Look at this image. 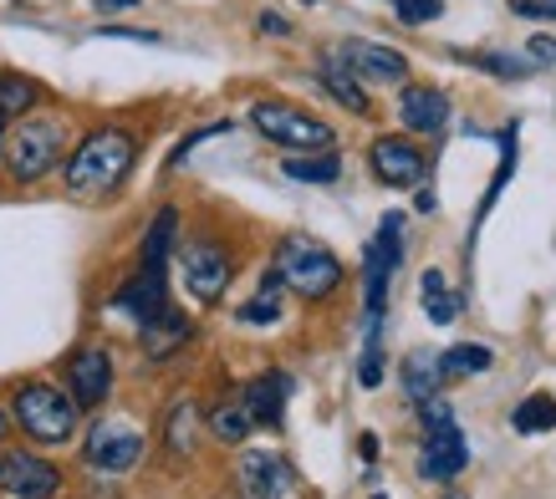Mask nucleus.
Listing matches in <instances>:
<instances>
[{
    "instance_id": "f257e3e1",
    "label": "nucleus",
    "mask_w": 556,
    "mask_h": 499,
    "mask_svg": "<svg viewBox=\"0 0 556 499\" xmlns=\"http://www.w3.org/2000/svg\"><path fill=\"white\" fill-rule=\"evenodd\" d=\"M138 164V138L118 123H102L62 158V183L77 204H108Z\"/></svg>"
},
{
    "instance_id": "f03ea898",
    "label": "nucleus",
    "mask_w": 556,
    "mask_h": 499,
    "mask_svg": "<svg viewBox=\"0 0 556 499\" xmlns=\"http://www.w3.org/2000/svg\"><path fill=\"white\" fill-rule=\"evenodd\" d=\"M67 158V123L62 117H16L0 133V168L16 183H41L47 174H56Z\"/></svg>"
},
{
    "instance_id": "7ed1b4c3",
    "label": "nucleus",
    "mask_w": 556,
    "mask_h": 499,
    "mask_svg": "<svg viewBox=\"0 0 556 499\" xmlns=\"http://www.w3.org/2000/svg\"><path fill=\"white\" fill-rule=\"evenodd\" d=\"M270 270H276L281 285L296 291L302 300H327V296H338V285H342V260L321 245V240H306V234L281 240V245H276V266Z\"/></svg>"
},
{
    "instance_id": "20e7f679",
    "label": "nucleus",
    "mask_w": 556,
    "mask_h": 499,
    "mask_svg": "<svg viewBox=\"0 0 556 499\" xmlns=\"http://www.w3.org/2000/svg\"><path fill=\"white\" fill-rule=\"evenodd\" d=\"M11 418L21 423L26 438L47 444V449L72 444V433H77V402H72V393L51 383H21L16 398H11Z\"/></svg>"
},
{
    "instance_id": "39448f33",
    "label": "nucleus",
    "mask_w": 556,
    "mask_h": 499,
    "mask_svg": "<svg viewBox=\"0 0 556 499\" xmlns=\"http://www.w3.org/2000/svg\"><path fill=\"white\" fill-rule=\"evenodd\" d=\"M251 128L270 143H281V149H296V153H321L338 143V133L321 123V117L302 113V107H291V102H255L251 107Z\"/></svg>"
},
{
    "instance_id": "423d86ee",
    "label": "nucleus",
    "mask_w": 556,
    "mask_h": 499,
    "mask_svg": "<svg viewBox=\"0 0 556 499\" xmlns=\"http://www.w3.org/2000/svg\"><path fill=\"white\" fill-rule=\"evenodd\" d=\"M143 449H149V438H143L138 423H128V418H102V423L87 428L83 459L92 469H102V474H128V469H138Z\"/></svg>"
},
{
    "instance_id": "0eeeda50",
    "label": "nucleus",
    "mask_w": 556,
    "mask_h": 499,
    "mask_svg": "<svg viewBox=\"0 0 556 499\" xmlns=\"http://www.w3.org/2000/svg\"><path fill=\"white\" fill-rule=\"evenodd\" d=\"M399 266H404V215H383L378 240H368V250H363V296H368V317H383L388 281H393Z\"/></svg>"
},
{
    "instance_id": "6e6552de",
    "label": "nucleus",
    "mask_w": 556,
    "mask_h": 499,
    "mask_svg": "<svg viewBox=\"0 0 556 499\" xmlns=\"http://www.w3.org/2000/svg\"><path fill=\"white\" fill-rule=\"evenodd\" d=\"M179 270H185L189 296L204 300V306H215V300L225 296L230 276H236V260H230V250L215 245V240H189V245H179Z\"/></svg>"
},
{
    "instance_id": "1a4fd4ad",
    "label": "nucleus",
    "mask_w": 556,
    "mask_h": 499,
    "mask_svg": "<svg viewBox=\"0 0 556 499\" xmlns=\"http://www.w3.org/2000/svg\"><path fill=\"white\" fill-rule=\"evenodd\" d=\"M0 495H11V499L62 495V469L51 464V459H41V453H26V449L0 453Z\"/></svg>"
},
{
    "instance_id": "9d476101",
    "label": "nucleus",
    "mask_w": 556,
    "mask_h": 499,
    "mask_svg": "<svg viewBox=\"0 0 556 499\" xmlns=\"http://www.w3.org/2000/svg\"><path fill=\"white\" fill-rule=\"evenodd\" d=\"M368 164L378 174V183H388V189H414L424 179L429 158H424V149L414 138H378L368 149Z\"/></svg>"
},
{
    "instance_id": "9b49d317",
    "label": "nucleus",
    "mask_w": 556,
    "mask_h": 499,
    "mask_svg": "<svg viewBox=\"0 0 556 499\" xmlns=\"http://www.w3.org/2000/svg\"><path fill=\"white\" fill-rule=\"evenodd\" d=\"M236 484H240V495L245 499H287L291 495V469H287L281 453L251 449V453H240Z\"/></svg>"
},
{
    "instance_id": "f8f14e48",
    "label": "nucleus",
    "mask_w": 556,
    "mask_h": 499,
    "mask_svg": "<svg viewBox=\"0 0 556 499\" xmlns=\"http://www.w3.org/2000/svg\"><path fill=\"white\" fill-rule=\"evenodd\" d=\"M332 56L353 72L357 82H404L408 77L404 56H399V51H388V47H378V41H342Z\"/></svg>"
},
{
    "instance_id": "ddd939ff",
    "label": "nucleus",
    "mask_w": 556,
    "mask_h": 499,
    "mask_svg": "<svg viewBox=\"0 0 556 499\" xmlns=\"http://www.w3.org/2000/svg\"><path fill=\"white\" fill-rule=\"evenodd\" d=\"M67 383H72V402L77 408H102L113 393V357L102 347H83L67 362Z\"/></svg>"
},
{
    "instance_id": "4468645a",
    "label": "nucleus",
    "mask_w": 556,
    "mask_h": 499,
    "mask_svg": "<svg viewBox=\"0 0 556 499\" xmlns=\"http://www.w3.org/2000/svg\"><path fill=\"white\" fill-rule=\"evenodd\" d=\"M470 464V444H465V433L455 428V423H439V428H429V444H424L419 453V474L424 479H455L459 469Z\"/></svg>"
},
{
    "instance_id": "2eb2a0df",
    "label": "nucleus",
    "mask_w": 556,
    "mask_h": 499,
    "mask_svg": "<svg viewBox=\"0 0 556 499\" xmlns=\"http://www.w3.org/2000/svg\"><path fill=\"white\" fill-rule=\"evenodd\" d=\"M113 311H128L138 327H149L159 311H169V285H164V270H138L134 281H123L118 296H113Z\"/></svg>"
},
{
    "instance_id": "dca6fc26",
    "label": "nucleus",
    "mask_w": 556,
    "mask_h": 499,
    "mask_svg": "<svg viewBox=\"0 0 556 499\" xmlns=\"http://www.w3.org/2000/svg\"><path fill=\"white\" fill-rule=\"evenodd\" d=\"M399 123L408 133H439L450 123V98L439 87H404L399 98Z\"/></svg>"
},
{
    "instance_id": "f3484780",
    "label": "nucleus",
    "mask_w": 556,
    "mask_h": 499,
    "mask_svg": "<svg viewBox=\"0 0 556 499\" xmlns=\"http://www.w3.org/2000/svg\"><path fill=\"white\" fill-rule=\"evenodd\" d=\"M287 398H291V378L287 372H266V378H255L245 387V408H251L255 423H266V428H281V418H287Z\"/></svg>"
},
{
    "instance_id": "a211bd4d",
    "label": "nucleus",
    "mask_w": 556,
    "mask_h": 499,
    "mask_svg": "<svg viewBox=\"0 0 556 499\" xmlns=\"http://www.w3.org/2000/svg\"><path fill=\"white\" fill-rule=\"evenodd\" d=\"M189 332H194V327H189V317L185 311H159V317L149 321V327H138V336H143V357H153V362H164V357H169V351H179L189 342Z\"/></svg>"
},
{
    "instance_id": "6ab92c4d",
    "label": "nucleus",
    "mask_w": 556,
    "mask_h": 499,
    "mask_svg": "<svg viewBox=\"0 0 556 499\" xmlns=\"http://www.w3.org/2000/svg\"><path fill=\"white\" fill-rule=\"evenodd\" d=\"M174 240H179V209H174V204H164V209L153 215V225L143 230V250H138L143 270H169Z\"/></svg>"
},
{
    "instance_id": "aec40b11",
    "label": "nucleus",
    "mask_w": 556,
    "mask_h": 499,
    "mask_svg": "<svg viewBox=\"0 0 556 499\" xmlns=\"http://www.w3.org/2000/svg\"><path fill=\"white\" fill-rule=\"evenodd\" d=\"M47 102V87L36 82V77H26V72H0V117H26L36 113Z\"/></svg>"
},
{
    "instance_id": "412c9836",
    "label": "nucleus",
    "mask_w": 556,
    "mask_h": 499,
    "mask_svg": "<svg viewBox=\"0 0 556 499\" xmlns=\"http://www.w3.org/2000/svg\"><path fill=\"white\" fill-rule=\"evenodd\" d=\"M317 82H321V92H332V102H342V107H348V113H368L372 102H368V92H363V82H357L353 72L342 67L338 56H332V51H327V62H321V72H317Z\"/></svg>"
},
{
    "instance_id": "4be33fe9",
    "label": "nucleus",
    "mask_w": 556,
    "mask_h": 499,
    "mask_svg": "<svg viewBox=\"0 0 556 499\" xmlns=\"http://www.w3.org/2000/svg\"><path fill=\"white\" fill-rule=\"evenodd\" d=\"M419 300H424V317L434 321V327H455L459 296L450 291V281H444L439 270H424V276H419Z\"/></svg>"
},
{
    "instance_id": "5701e85b",
    "label": "nucleus",
    "mask_w": 556,
    "mask_h": 499,
    "mask_svg": "<svg viewBox=\"0 0 556 499\" xmlns=\"http://www.w3.org/2000/svg\"><path fill=\"white\" fill-rule=\"evenodd\" d=\"M439 387H444V367H439V357H429V351H408L404 362V393L414 402L424 398H439Z\"/></svg>"
},
{
    "instance_id": "b1692460",
    "label": "nucleus",
    "mask_w": 556,
    "mask_h": 499,
    "mask_svg": "<svg viewBox=\"0 0 556 499\" xmlns=\"http://www.w3.org/2000/svg\"><path fill=\"white\" fill-rule=\"evenodd\" d=\"M210 433H215L219 444H245L251 438V428H255V418H251V408H245V398H230V402H219V408H210Z\"/></svg>"
},
{
    "instance_id": "393cba45",
    "label": "nucleus",
    "mask_w": 556,
    "mask_h": 499,
    "mask_svg": "<svg viewBox=\"0 0 556 499\" xmlns=\"http://www.w3.org/2000/svg\"><path fill=\"white\" fill-rule=\"evenodd\" d=\"M281 174L296 183H338L342 179V158L332 149L312 153V158H281Z\"/></svg>"
},
{
    "instance_id": "a878e982",
    "label": "nucleus",
    "mask_w": 556,
    "mask_h": 499,
    "mask_svg": "<svg viewBox=\"0 0 556 499\" xmlns=\"http://www.w3.org/2000/svg\"><path fill=\"white\" fill-rule=\"evenodd\" d=\"M439 367H444V378H480V372L495 367V351L485 342H459V347H450L439 357Z\"/></svg>"
},
{
    "instance_id": "bb28decb",
    "label": "nucleus",
    "mask_w": 556,
    "mask_h": 499,
    "mask_svg": "<svg viewBox=\"0 0 556 499\" xmlns=\"http://www.w3.org/2000/svg\"><path fill=\"white\" fill-rule=\"evenodd\" d=\"M510 428L516 433H552L556 428V398L552 393H531V398L510 413Z\"/></svg>"
},
{
    "instance_id": "cd10ccee",
    "label": "nucleus",
    "mask_w": 556,
    "mask_h": 499,
    "mask_svg": "<svg viewBox=\"0 0 556 499\" xmlns=\"http://www.w3.org/2000/svg\"><path fill=\"white\" fill-rule=\"evenodd\" d=\"M357 383H363V387H378V383H383V317H368V347H363Z\"/></svg>"
},
{
    "instance_id": "c85d7f7f",
    "label": "nucleus",
    "mask_w": 556,
    "mask_h": 499,
    "mask_svg": "<svg viewBox=\"0 0 556 499\" xmlns=\"http://www.w3.org/2000/svg\"><path fill=\"white\" fill-rule=\"evenodd\" d=\"M236 321H245V327H276V321H281V296H276V291H255L236 311Z\"/></svg>"
},
{
    "instance_id": "c756f323",
    "label": "nucleus",
    "mask_w": 556,
    "mask_h": 499,
    "mask_svg": "<svg viewBox=\"0 0 556 499\" xmlns=\"http://www.w3.org/2000/svg\"><path fill=\"white\" fill-rule=\"evenodd\" d=\"M194 423H200V413H194V402L185 398L169 413V449L174 453H189V449H194Z\"/></svg>"
},
{
    "instance_id": "7c9ffc66",
    "label": "nucleus",
    "mask_w": 556,
    "mask_h": 499,
    "mask_svg": "<svg viewBox=\"0 0 556 499\" xmlns=\"http://www.w3.org/2000/svg\"><path fill=\"white\" fill-rule=\"evenodd\" d=\"M230 128H236V123H230V117H219V123H210V128H194L189 138H179V149L169 153V168H179L189 153L200 149V143H210V138H219V133H230Z\"/></svg>"
},
{
    "instance_id": "2f4dec72",
    "label": "nucleus",
    "mask_w": 556,
    "mask_h": 499,
    "mask_svg": "<svg viewBox=\"0 0 556 499\" xmlns=\"http://www.w3.org/2000/svg\"><path fill=\"white\" fill-rule=\"evenodd\" d=\"M393 11H399L404 26H424V21L444 16V0H393Z\"/></svg>"
},
{
    "instance_id": "473e14b6",
    "label": "nucleus",
    "mask_w": 556,
    "mask_h": 499,
    "mask_svg": "<svg viewBox=\"0 0 556 499\" xmlns=\"http://www.w3.org/2000/svg\"><path fill=\"white\" fill-rule=\"evenodd\" d=\"M475 67H485V72H495V77H531V62H521V56H470Z\"/></svg>"
},
{
    "instance_id": "72a5a7b5",
    "label": "nucleus",
    "mask_w": 556,
    "mask_h": 499,
    "mask_svg": "<svg viewBox=\"0 0 556 499\" xmlns=\"http://www.w3.org/2000/svg\"><path fill=\"white\" fill-rule=\"evenodd\" d=\"M510 11H516V16H531V21H552L556 16L552 0H510Z\"/></svg>"
},
{
    "instance_id": "f704fd0d",
    "label": "nucleus",
    "mask_w": 556,
    "mask_h": 499,
    "mask_svg": "<svg viewBox=\"0 0 556 499\" xmlns=\"http://www.w3.org/2000/svg\"><path fill=\"white\" fill-rule=\"evenodd\" d=\"M531 67H556V41L552 36H531Z\"/></svg>"
},
{
    "instance_id": "c9c22d12",
    "label": "nucleus",
    "mask_w": 556,
    "mask_h": 499,
    "mask_svg": "<svg viewBox=\"0 0 556 499\" xmlns=\"http://www.w3.org/2000/svg\"><path fill=\"white\" fill-rule=\"evenodd\" d=\"M98 36H118V41H143V47H159V41H164L159 31H128V26H102Z\"/></svg>"
},
{
    "instance_id": "e433bc0d",
    "label": "nucleus",
    "mask_w": 556,
    "mask_h": 499,
    "mask_svg": "<svg viewBox=\"0 0 556 499\" xmlns=\"http://www.w3.org/2000/svg\"><path fill=\"white\" fill-rule=\"evenodd\" d=\"M266 36H291V21L287 16H276V11H261V21H255Z\"/></svg>"
},
{
    "instance_id": "4c0bfd02",
    "label": "nucleus",
    "mask_w": 556,
    "mask_h": 499,
    "mask_svg": "<svg viewBox=\"0 0 556 499\" xmlns=\"http://www.w3.org/2000/svg\"><path fill=\"white\" fill-rule=\"evenodd\" d=\"M98 5V16H118V11H134V5H143V0H92Z\"/></svg>"
},
{
    "instance_id": "58836bf2",
    "label": "nucleus",
    "mask_w": 556,
    "mask_h": 499,
    "mask_svg": "<svg viewBox=\"0 0 556 499\" xmlns=\"http://www.w3.org/2000/svg\"><path fill=\"white\" fill-rule=\"evenodd\" d=\"M414 209H419V215H434V189H419V200H414Z\"/></svg>"
},
{
    "instance_id": "ea45409f",
    "label": "nucleus",
    "mask_w": 556,
    "mask_h": 499,
    "mask_svg": "<svg viewBox=\"0 0 556 499\" xmlns=\"http://www.w3.org/2000/svg\"><path fill=\"white\" fill-rule=\"evenodd\" d=\"M357 449H363V459H378V438H372V433H363V438H357Z\"/></svg>"
},
{
    "instance_id": "a19ab883",
    "label": "nucleus",
    "mask_w": 556,
    "mask_h": 499,
    "mask_svg": "<svg viewBox=\"0 0 556 499\" xmlns=\"http://www.w3.org/2000/svg\"><path fill=\"white\" fill-rule=\"evenodd\" d=\"M5 428H11V418H5V413H0V444H5Z\"/></svg>"
},
{
    "instance_id": "79ce46f5",
    "label": "nucleus",
    "mask_w": 556,
    "mask_h": 499,
    "mask_svg": "<svg viewBox=\"0 0 556 499\" xmlns=\"http://www.w3.org/2000/svg\"><path fill=\"white\" fill-rule=\"evenodd\" d=\"M444 499H465V495H444Z\"/></svg>"
},
{
    "instance_id": "37998d69",
    "label": "nucleus",
    "mask_w": 556,
    "mask_h": 499,
    "mask_svg": "<svg viewBox=\"0 0 556 499\" xmlns=\"http://www.w3.org/2000/svg\"><path fill=\"white\" fill-rule=\"evenodd\" d=\"M372 499H388V495H372Z\"/></svg>"
},
{
    "instance_id": "c03bdc74",
    "label": "nucleus",
    "mask_w": 556,
    "mask_h": 499,
    "mask_svg": "<svg viewBox=\"0 0 556 499\" xmlns=\"http://www.w3.org/2000/svg\"><path fill=\"white\" fill-rule=\"evenodd\" d=\"M306 5H317V0H306Z\"/></svg>"
},
{
    "instance_id": "a18cd8bd",
    "label": "nucleus",
    "mask_w": 556,
    "mask_h": 499,
    "mask_svg": "<svg viewBox=\"0 0 556 499\" xmlns=\"http://www.w3.org/2000/svg\"><path fill=\"white\" fill-rule=\"evenodd\" d=\"M0 128H5V117H0Z\"/></svg>"
},
{
    "instance_id": "49530a36",
    "label": "nucleus",
    "mask_w": 556,
    "mask_h": 499,
    "mask_svg": "<svg viewBox=\"0 0 556 499\" xmlns=\"http://www.w3.org/2000/svg\"><path fill=\"white\" fill-rule=\"evenodd\" d=\"M0 133H5V128H0Z\"/></svg>"
},
{
    "instance_id": "de8ad7c7",
    "label": "nucleus",
    "mask_w": 556,
    "mask_h": 499,
    "mask_svg": "<svg viewBox=\"0 0 556 499\" xmlns=\"http://www.w3.org/2000/svg\"><path fill=\"white\" fill-rule=\"evenodd\" d=\"M552 5H556V0H552Z\"/></svg>"
}]
</instances>
